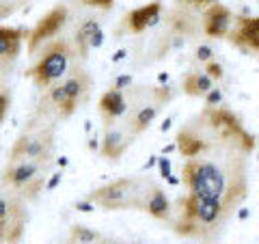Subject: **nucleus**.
<instances>
[{"label":"nucleus","instance_id":"1","mask_svg":"<svg viewBox=\"0 0 259 244\" xmlns=\"http://www.w3.org/2000/svg\"><path fill=\"white\" fill-rule=\"evenodd\" d=\"M257 143L233 110L223 104L205 106L175 134V149L184 158V188L221 201L233 214L248 197V160Z\"/></svg>","mask_w":259,"mask_h":244},{"label":"nucleus","instance_id":"7","mask_svg":"<svg viewBox=\"0 0 259 244\" xmlns=\"http://www.w3.org/2000/svg\"><path fill=\"white\" fill-rule=\"evenodd\" d=\"M54 153V132L44 126H30L15 138L9 160H35L50 165Z\"/></svg>","mask_w":259,"mask_h":244},{"label":"nucleus","instance_id":"34","mask_svg":"<svg viewBox=\"0 0 259 244\" xmlns=\"http://www.w3.org/2000/svg\"><path fill=\"white\" fill-rule=\"evenodd\" d=\"M123 244H139V242H123Z\"/></svg>","mask_w":259,"mask_h":244},{"label":"nucleus","instance_id":"4","mask_svg":"<svg viewBox=\"0 0 259 244\" xmlns=\"http://www.w3.org/2000/svg\"><path fill=\"white\" fill-rule=\"evenodd\" d=\"M48 169L50 165L35 160H7L0 180L7 190L15 192L24 201H35L46 190Z\"/></svg>","mask_w":259,"mask_h":244},{"label":"nucleus","instance_id":"33","mask_svg":"<svg viewBox=\"0 0 259 244\" xmlns=\"http://www.w3.org/2000/svg\"><path fill=\"white\" fill-rule=\"evenodd\" d=\"M125 54H127V50H119L115 56H112V61L117 63V61H121V59H125Z\"/></svg>","mask_w":259,"mask_h":244},{"label":"nucleus","instance_id":"13","mask_svg":"<svg viewBox=\"0 0 259 244\" xmlns=\"http://www.w3.org/2000/svg\"><path fill=\"white\" fill-rule=\"evenodd\" d=\"M30 28L0 26V71H11L13 63L20 59L22 44L28 39Z\"/></svg>","mask_w":259,"mask_h":244},{"label":"nucleus","instance_id":"19","mask_svg":"<svg viewBox=\"0 0 259 244\" xmlns=\"http://www.w3.org/2000/svg\"><path fill=\"white\" fill-rule=\"evenodd\" d=\"M102 28V24L97 22L95 18H89L84 20L80 26L76 28V35H74V42H76V52L87 59L89 52H91V37L95 35V30Z\"/></svg>","mask_w":259,"mask_h":244},{"label":"nucleus","instance_id":"22","mask_svg":"<svg viewBox=\"0 0 259 244\" xmlns=\"http://www.w3.org/2000/svg\"><path fill=\"white\" fill-rule=\"evenodd\" d=\"M203 71L214 80V83H221V80L225 78V69H223V65L218 63L216 59H212V61H207L205 65H203Z\"/></svg>","mask_w":259,"mask_h":244},{"label":"nucleus","instance_id":"27","mask_svg":"<svg viewBox=\"0 0 259 244\" xmlns=\"http://www.w3.org/2000/svg\"><path fill=\"white\" fill-rule=\"evenodd\" d=\"M82 5L87 7H95V9H112V5H115V0H82Z\"/></svg>","mask_w":259,"mask_h":244},{"label":"nucleus","instance_id":"17","mask_svg":"<svg viewBox=\"0 0 259 244\" xmlns=\"http://www.w3.org/2000/svg\"><path fill=\"white\" fill-rule=\"evenodd\" d=\"M143 212H147L151 218H156L160 223H171L173 218V203L168 199V194L164 192L160 184H156L149 192L147 201H145V208Z\"/></svg>","mask_w":259,"mask_h":244},{"label":"nucleus","instance_id":"6","mask_svg":"<svg viewBox=\"0 0 259 244\" xmlns=\"http://www.w3.org/2000/svg\"><path fill=\"white\" fill-rule=\"evenodd\" d=\"M89 89H91V76L82 67H76L71 74L67 71V76L61 83L46 89V93H48V102H50V106L54 108L56 115L67 119L84 102V97L89 95Z\"/></svg>","mask_w":259,"mask_h":244},{"label":"nucleus","instance_id":"14","mask_svg":"<svg viewBox=\"0 0 259 244\" xmlns=\"http://www.w3.org/2000/svg\"><path fill=\"white\" fill-rule=\"evenodd\" d=\"M227 39L244 54L259 52V15H255V18H244V15L238 18L236 15Z\"/></svg>","mask_w":259,"mask_h":244},{"label":"nucleus","instance_id":"32","mask_svg":"<svg viewBox=\"0 0 259 244\" xmlns=\"http://www.w3.org/2000/svg\"><path fill=\"white\" fill-rule=\"evenodd\" d=\"M97 244H123V242L117 240V238H104V235H102L100 242H97Z\"/></svg>","mask_w":259,"mask_h":244},{"label":"nucleus","instance_id":"26","mask_svg":"<svg viewBox=\"0 0 259 244\" xmlns=\"http://www.w3.org/2000/svg\"><path fill=\"white\" fill-rule=\"evenodd\" d=\"M158 169H160V175L164 177V180H168L173 173H171V160H168L166 156H160L158 158Z\"/></svg>","mask_w":259,"mask_h":244},{"label":"nucleus","instance_id":"30","mask_svg":"<svg viewBox=\"0 0 259 244\" xmlns=\"http://www.w3.org/2000/svg\"><path fill=\"white\" fill-rule=\"evenodd\" d=\"M76 210H78V212H93V210H95V206H93V203L91 201H80V203H76V206H74Z\"/></svg>","mask_w":259,"mask_h":244},{"label":"nucleus","instance_id":"21","mask_svg":"<svg viewBox=\"0 0 259 244\" xmlns=\"http://www.w3.org/2000/svg\"><path fill=\"white\" fill-rule=\"evenodd\" d=\"M11 110V91L0 85V126L7 121V115Z\"/></svg>","mask_w":259,"mask_h":244},{"label":"nucleus","instance_id":"24","mask_svg":"<svg viewBox=\"0 0 259 244\" xmlns=\"http://www.w3.org/2000/svg\"><path fill=\"white\" fill-rule=\"evenodd\" d=\"M205 106H221L223 100H225V95H223V89L221 87H214V89H209V91L205 93Z\"/></svg>","mask_w":259,"mask_h":244},{"label":"nucleus","instance_id":"25","mask_svg":"<svg viewBox=\"0 0 259 244\" xmlns=\"http://www.w3.org/2000/svg\"><path fill=\"white\" fill-rule=\"evenodd\" d=\"M134 83V78L130 76V74H121L117 76L115 80H112V89H119V91H125V89H130Z\"/></svg>","mask_w":259,"mask_h":244},{"label":"nucleus","instance_id":"15","mask_svg":"<svg viewBox=\"0 0 259 244\" xmlns=\"http://www.w3.org/2000/svg\"><path fill=\"white\" fill-rule=\"evenodd\" d=\"M162 11H164V5L162 0H151L147 5H141L132 9L125 15V24H127V30L132 35H141V32L149 30L151 26H156L162 18Z\"/></svg>","mask_w":259,"mask_h":244},{"label":"nucleus","instance_id":"35","mask_svg":"<svg viewBox=\"0 0 259 244\" xmlns=\"http://www.w3.org/2000/svg\"><path fill=\"white\" fill-rule=\"evenodd\" d=\"M0 244H3V238H0Z\"/></svg>","mask_w":259,"mask_h":244},{"label":"nucleus","instance_id":"20","mask_svg":"<svg viewBox=\"0 0 259 244\" xmlns=\"http://www.w3.org/2000/svg\"><path fill=\"white\" fill-rule=\"evenodd\" d=\"M100 238H102L100 231H95V229H91V227H87L82 223H76V225H71L67 242L69 244H97Z\"/></svg>","mask_w":259,"mask_h":244},{"label":"nucleus","instance_id":"2","mask_svg":"<svg viewBox=\"0 0 259 244\" xmlns=\"http://www.w3.org/2000/svg\"><path fill=\"white\" fill-rule=\"evenodd\" d=\"M229 216L231 212L221 201L186 192L184 197L177 199V216L171 218V229L175 235L186 240L209 242L225 227Z\"/></svg>","mask_w":259,"mask_h":244},{"label":"nucleus","instance_id":"3","mask_svg":"<svg viewBox=\"0 0 259 244\" xmlns=\"http://www.w3.org/2000/svg\"><path fill=\"white\" fill-rule=\"evenodd\" d=\"M158 182L149 175H127L117 177L112 182L97 186L87 194V201H91L95 208L108 210V212H119V210H141L145 208L151 188Z\"/></svg>","mask_w":259,"mask_h":244},{"label":"nucleus","instance_id":"29","mask_svg":"<svg viewBox=\"0 0 259 244\" xmlns=\"http://www.w3.org/2000/svg\"><path fill=\"white\" fill-rule=\"evenodd\" d=\"M61 180H63V171H59V173H54V175L50 177V180H48V182H46V192H50V190H54V188H56V186H59V184H61Z\"/></svg>","mask_w":259,"mask_h":244},{"label":"nucleus","instance_id":"11","mask_svg":"<svg viewBox=\"0 0 259 244\" xmlns=\"http://www.w3.org/2000/svg\"><path fill=\"white\" fill-rule=\"evenodd\" d=\"M168 100H171V93H168V89H166V91L162 87L156 89V93H153V100L143 102L139 108L130 112V117H127L125 124L130 126V130H132L136 136L143 134L145 130H147L153 124V121H156V117L160 115V110L166 106Z\"/></svg>","mask_w":259,"mask_h":244},{"label":"nucleus","instance_id":"16","mask_svg":"<svg viewBox=\"0 0 259 244\" xmlns=\"http://www.w3.org/2000/svg\"><path fill=\"white\" fill-rule=\"evenodd\" d=\"M127 108H130V102L123 91H119V89H106L100 100H97V110H100V115L104 119V126H110L115 124V121L123 119L127 115Z\"/></svg>","mask_w":259,"mask_h":244},{"label":"nucleus","instance_id":"10","mask_svg":"<svg viewBox=\"0 0 259 244\" xmlns=\"http://www.w3.org/2000/svg\"><path fill=\"white\" fill-rule=\"evenodd\" d=\"M136 134L130 130L127 124H115L106 126L104 130V136H102V143H100V156L108 162H119L121 158L125 156V151L132 147Z\"/></svg>","mask_w":259,"mask_h":244},{"label":"nucleus","instance_id":"8","mask_svg":"<svg viewBox=\"0 0 259 244\" xmlns=\"http://www.w3.org/2000/svg\"><path fill=\"white\" fill-rule=\"evenodd\" d=\"M28 201H24L11 190L0 192V238L3 244L20 242L28 225Z\"/></svg>","mask_w":259,"mask_h":244},{"label":"nucleus","instance_id":"18","mask_svg":"<svg viewBox=\"0 0 259 244\" xmlns=\"http://www.w3.org/2000/svg\"><path fill=\"white\" fill-rule=\"evenodd\" d=\"M216 83L209 78L205 71H188L182 80V91L188 97H205L209 89H214Z\"/></svg>","mask_w":259,"mask_h":244},{"label":"nucleus","instance_id":"5","mask_svg":"<svg viewBox=\"0 0 259 244\" xmlns=\"http://www.w3.org/2000/svg\"><path fill=\"white\" fill-rule=\"evenodd\" d=\"M71 54H74V50H71L67 39H52L50 44L41 48V56L26 71V78H30L39 89H50L67 76Z\"/></svg>","mask_w":259,"mask_h":244},{"label":"nucleus","instance_id":"31","mask_svg":"<svg viewBox=\"0 0 259 244\" xmlns=\"http://www.w3.org/2000/svg\"><path fill=\"white\" fill-rule=\"evenodd\" d=\"M248 214H250V210L248 208H238V221H246V218H248Z\"/></svg>","mask_w":259,"mask_h":244},{"label":"nucleus","instance_id":"23","mask_svg":"<svg viewBox=\"0 0 259 244\" xmlns=\"http://www.w3.org/2000/svg\"><path fill=\"white\" fill-rule=\"evenodd\" d=\"M214 59V48L212 46H207V44H201L194 48V61H199V63H207V61H212Z\"/></svg>","mask_w":259,"mask_h":244},{"label":"nucleus","instance_id":"9","mask_svg":"<svg viewBox=\"0 0 259 244\" xmlns=\"http://www.w3.org/2000/svg\"><path fill=\"white\" fill-rule=\"evenodd\" d=\"M67 20H69V9L67 5H54L52 9H48L41 18L37 20V24L30 28L28 32V39H26V52L28 54H35L39 52L46 44H50L52 39H56L63 32V28L67 26Z\"/></svg>","mask_w":259,"mask_h":244},{"label":"nucleus","instance_id":"12","mask_svg":"<svg viewBox=\"0 0 259 244\" xmlns=\"http://www.w3.org/2000/svg\"><path fill=\"white\" fill-rule=\"evenodd\" d=\"M233 20H236V15H233L229 7L223 3H214L205 7L203 18H201V26H203L205 37L209 39H227L233 26Z\"/></svg>","mask_w":259,"mask_h":244},{"label":"nucleus","instance_id":"28","mask_svg":"<svg viewBox=\"0 0 259 244\" xmlns=\"http://www.w3.org/2000/svg\"><path fill=\"white\" fill-rule=\"evenodd\" d=\"M182 3L188 5V7H192V9H205V7L218 3V0H182Z\"/></svg>","mask_w":259,"mask_h":244},{"label":"nucleus","instance_id":"36","mask_svg":"<svg viewBox=\"0 0 259 244\" xmlns=\"http://www.w3.org/2000/svg\"><path fill=\"white\" fill-rule=\"evenodd\" d=\"M13 244H18V242H13Z\"/></svg>","mask_w":259,"mask_h":244}]
</instances>
